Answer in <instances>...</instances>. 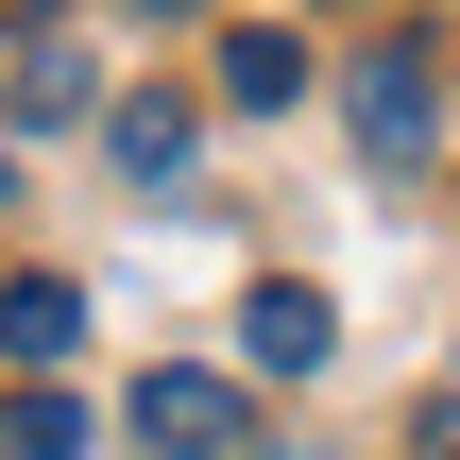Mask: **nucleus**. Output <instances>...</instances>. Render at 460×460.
<instances>
[{"mask_svg": "<svg viewBox=\"0 0 460 460\" xmlns=\"http://www.w3.org/2000/svg\"><path fill=\"white\" fill-rule=\"evenodd\" d=\"M119 427H137L154 460H239V444H256L239 376H188V358H171V376H137V410H119Z\"/></svg>", "mask_w": 460, "mask_h": 460, "instance_id": "nucleus-1", "label": "nucleus"}, {"mask_svg": "<svg viewBox=\"0 0 460 460\" xmlns=\"http://www.w3.org/2000/svg\"><path fill=\"white\" fill-rule=\"evenodd\" d=\"M341 102H358V154H376V171H427V154H444V85H427V51H376Z\"/></svg>", "mask_w": 460, "mask_h": 460, "instance_id": "nucleus-2", "label": "nucleus"}, {"mask_svg": "<svg viewBox=\"0 0 460 460\" xmlns=\"http://www.w3.org/2000/svg\"><path fill=\"white\" fill-rule=\"evenodd\" d=\"M102 154H119L137 188H171V171L205 154V102H188V85H137V102H102Z\"/></svg>", "mask_w": 460, "mask_h": 460, "instance_id": "nucleus-3", "label": "nucleus"}, {"mask_svg": "<svg viewBox=\"0 0 460 460\" xmlns=\"http://www.w3.org/2000/svg\"><path fill=\"white\" fill-rule=\"evenodd\" d=\"M239 358H256V376H324V358H341V307H324V290H290V273H273V290H256V307H239Z\"/></svg>", "mask_w": 460, "mask_h": 460, "instance_id": "nucleus-4", "label": "nucleus"}, {"mask_svg": "<svg viewBox=\"0 0 460 460\" xmlns=\"http://www.w3.org/2000/svg\"><path fill=\"white\" fill-rule=\"evenodd\" d=\"M0 341H17V376H68V358H85V290H68V273H17V290H0Z\"/></svg>", "mask_w": 460, "mask_h": 460, "instance_id": "nucleus-5", "label": "nucleus"}, {"mask_svg": "<svg viewBox=\"0 0 460 460\" xmlns=\"http://www.w3.org/2000/svg\"><path fill=\"white\" fill-rule=\"evenodd\" d=\"M51 119H102V85H85V51H68V34H34V51H17V137H51Z\"/></svg>", "mask_w": 460, "mask_h": 460, "instance_id": "nucleus-6", "label": "nucleus"}, {"mask_svg": "<svg viewBox=\"0 0 460 460\" xmlns=\"http://www.w3.org/2000/svg\"><path fill=\"white\" fill-rule=\"evenodd\" d=\"M290 85H307V51H290L273 17H256V34H222V102H239V119H273Z\"/></svg>", "mask_w": 460, "mask_h": 460, "instance_id": "nucleus-7", "label": "nucleus"}, {"mask_svg": "<svg viewBox=\"0 0 460 460\" xmlns=\"http://www.w3.org/2000/svg\"><path fill=\"white\" fill-rule=\"evenodd\" d=\"M0 444H17V460H85V410H68V393H17V427H0Z\"/></svg>", "mask_w": 460, "mask_h": 460, "instance_id": "nucleus-8", "label": "nucleus"}, {"mask_svg": "<svg viewBox=\"0 0 460 460\" xmlns=\"http://www.w3.org/2000/svg\"><path fill=\"white\" fill-rule=\"evenodd\" d=\"M410 444H427V460H460V393H427V427H410Z\"/></svg>", "mask_w": 460, "mask_h": 460, "instance_id": "nucleus-9", "label": "nucleus"}, {"mask_svg": "<svg viewBox=\"0 0 460 460\" xmlns=\"http://www.w3.org/2000/svg\"><path fill=\"white\" fill-rule=\"evenodd\" d=\"M0 188H17V154H0Z\"/></svg>", "mask_w": 460, "mask_h": 460, "instance_id": "nucleus-10", "label": "nucleus"}, {"mask_svg": "<svg viewBox=\"0 0 460 460\" xmlns=\"http://www.w3.org/2000/svg\"><path fill=\"white\" fill-rule=\"evenodd\" d=\"M171 17H188V0H171Z\"/></svg>", "mask_w": 460, "mask_h": 460, "instance_id": "nucleus-11", "label": "nucleus"}]
</instances>
